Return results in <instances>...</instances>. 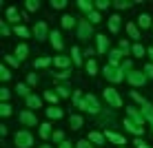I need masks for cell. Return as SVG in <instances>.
I'll list each match as a JSON object with an SVG mask.
<instances>
[{"instance_id":"1","label":"cell","mask_w":153,"mask_h":148,"mask_svg":"<svg viewBox=\"0 0 153 148\" xmlns=\"http://www.w3.org/2000/svg\"><path fill=\"white\" fill-rule=\"evenodd\" d=\"M124 73H126L124 68H118L115 64H107V66H104V75H107L109 82H115V84L122 82L124 80Z\"/></svg>"},{"instance_id":"2","label":"cell","mask_w":153,"mask_h":148,"mask_svg":"<svg viewBox=\"0 0 153 148\" xmlns=\"http://www.w3.org/2000/svg\"><path fill=\"white\" fill-rule=\"evenodd\" d=\"M16 146H18V148L33 146V137H31L29 130H18V133H16Z\"/></svg>"},{"instance_id":"3","label":"cell","mask_w":153,"mask_h":148,"mask_svg":"<svg viewBox=\"0 0 153 148\" xmlns=\"http://www.w3.org/2000/svg\"><path fill=\"white\" fill-rule=\"evenodd\" d=\"M102 95H104V99H107L113 108H120V106H122V97L118 95V91H115V88H104Z\"/></svg>"},{"instance_id":"4","label":"cell","mask_w":153,"mask_h":148,"mask_svg":"<svg viewBox=\"0 0 153 148\" xmlns=\"http://www.w3.org/2000/svg\"><path fill=\"white\" fill-rule=\"evenodd\" d=\"M126 80H129V84H133V86H144V82L149 77L144 75V71H131V73H126Z\"/></svg>"},{"instance_id":"5","label":"cell","mask_w":153,"mask_h":148,"mask_svg":"<svg viewBox=\"0 0 153 148\" xmlns=\"http://www.w3.org/2000/svg\"><path fill=\"white\" fill-rule=\"evenodd\" d=\"M89 33H91V22L89 20H80V24H78V38L87 40Z\"/></svg>"},{"instance_id":"6","label":"cell","mask_w":153,"mask_h":148,"mask_svg":"<svg viewBox=\"0 0 153 148\" xmlns=\"http://www.w3.org/2000/svg\"><path fill=\"white\" fill-rule=\"evenodd\" d=\"M20 121H22L25 126H36L38 124V117H36L31 110H22V113H20Z\"/></svg>"},{"instance_id":"7","label":"cell","mask_w":153,"mask_h":148,"mask_svg":"<svg viewBox=\"0 0 153 148\" xmlns=\"http://www.w3.org/2000/svg\"><path fill=\"white\" fill-rule=\"evenodd\" d=\"M104 137H107L109 141H113V144H118L120 148H122V144H126L124 137H122V135H118V133H113V130H107V133H104Z\"/></svg>"},{"instance_id":"8","label":"cell","mask_w":153,"mask_h":148,"mask_svg":"<svg viewBox=\"0 0 153 148\" xmlns=\"http://www.w3.org/2000/svg\"><path fill=\"white\" fill-rule=\"evenodd\" d=\"M126 113H129V115H131V119H133V121H135V124H140V126H144V121H146V117H144V115H140V113H138V110H135L133 106H129V108H126Z\"/></svg>"},{"instance_id":"9","label":"cell","mask_w":153,"mask_h":148,"mask_svg":"<svg viewBox=\"0 0 153 148\" xmlns=\"http://www.w3.org/2000/svg\"><path fill=\"white\" fill-rule=\"evenodd\" d=\"M124 126H126V130H129V133H133V135H138V137L144 133V126L135 124V121H124Z\"/></svg>"},{"instance_id":"10","label":"cell","mask_w":153,"mask_h":148,"mask_svg":"<svg viewBox=\"0 0 153 148\" xmlns=\"http://www.w3.org/2000/svg\"><path fill=\"white\" fill-rule=\"evenodd\" d=\"M96 40H98V51H100V53H107V49H109V38L100 33V35H96Z\"/></svg>"},{"instance_id":"11","label":"cell","mask_w":153,"mask_h":148,"mask_svg":"<svg viewBox=\"0 0 153 148\" xmlns=\"http://www.w3.org/2000/svg\"><path fill=\"white\" fill-rule=\"evenodd\" d=\"M109 31H111V33H118L120 31V15L118 13H113L111 18H109Z\"/></svg>"},{"instance_id":"12","label":"cell","mask_w":153,"mask_h":148,"mask_svg":"<svg viewBox=\"0 0 153 148\" xmlns=\"http://www.w3.org/2000/svg\"><path fill=\"white\" fill-rule=\"evenodd\" d=\"M49 38H51V44H53V49H56V51H60V49H62V35L58 33V31H51Z\"/></svg>"},{"instance_id":"13","label":"cell","mask_w":153,"mask_h":148,"mask_svg":"<svg viewBox=\"0 0 153 148\" xmlns=\"http://www.w3.org/2000/svg\"><path fill=\"white\" fill-rule=\"evenodd\" d=\"M33 31H36V38H38V40H45L47 35H49V33H47V24L42 22V20H40L38 24H36V29H33Z\"/></svg>"},{"instance_id":"14","label":"cell","mask_w":153,"mask_h":148,"mask_svg":"<svg viewBox=\"0 0 153 148\" xmlns=\"http://www.w3.org/2000/svg\"><path fill=\"white\" fill-rule=\"evenodd\" d=\"M27 106H29L31 110H33V108H40V106H42L40 97H38V95H33V93H31L29 97H27Z\"/></svg>"},{"instance_id":"15","label":"cell","mask_w":153,"mask_h":148,"mask_svg":"<svg viewBox=\"0 0 153 148\" xmlns=\"http://www.w3.org/2000/svg\"><path fill=\"white\" fill-rule=\"evenodd\" d=\"M122 55H124V51H122V49H113V51H109V60H111V64H118Z\"/></svg>"},{"instance_id":"16","label":"cell","mask_w":153,"mask_h":148,"mask_svg":"<svg viewBox=\"0 0 153 148\" xmlns=\"http://www.w3.org/2000/svg\"><path fill=\"white\" fill-rule=\"evenodd\" d=\"M27 53H29V46L27 44H18V46H16V57H18V60H25Z\"/></svg>"},{"instance_id":"17","label":"cell","mask_w":153,"mask_h":148,"mask_svg":"<svg viewBox=\"0 0 153 148\" xmlns=\"http://www.w3.org/2000/svg\"><path fill=\"white\" fill-rule=\"evenodd\" d=\"M138 24H140L142 29H149V27H151V15H149V13H140Z\"/></svg>"},{"instance_id":"18","label":"cell","mask_w":153,"mask_h":148,"mask_svg":"<svg viewBox=\"0 0 153 148\" xmlns=\"http://www.w3.org/2000/svg\"><path fill=\"white\" fill-rule=\"evenodd\" d=\"M47 117H49V119H60L62 117V110L58 106H51V108H47Z\"/></svg>"},{"instance_id":"19","label":"cell","mask_w":153,"mask_h":148,"mask_svg":"<svg viewBox=\"0 0 153 148\" xmlns=\"http://www.w3.org/2000/svg\"><path fill=\"white\" fill-rule=\"evenodd\" d=\"M126 31H129V35L133 40H140V31H138V27H135L133 22H126Z\"/></svg>"},{"instance_id":"20","label":"cell","mask_w":153,"mask_h":148,"mask_svg":"<svg viewBox=\"0 0 153 148\" xmlns=\"http://www.w3.org/2000/svg\"><path fill=\"white\" fill-rule=\"evenodd\" d=\"M78 7H80L82 11H87V13L96 11V9H93V2H89V0H78Z\"/></svg>"},{"instance_id":"21","label":"cell","mask_w":153,"mask_h":148,"mask_svg":"<svg viewBox=\"0 0 153 148\" xmlns=\"http://www.w3.org/2000/svg\"><path fill=\"white\" fill-rule=\"evenodd\" d=\"M73 24H76V18H73V15H69V13L62 15V27H65V29H71Z\"/></svg>"},{"instance_id":"22","label":"cell","mask_w":153,"mask_h":148,"mask_svg":"<svg viewBox=\"0 0 153 148\" xmlns=\"http://www.w3.org/2000/svg\"><path fill=\"white\" fill-rule=\"evenodd\" d=\"M49 135H51V124H49V121L40 124V137H42V139H47Z\"/></svg>"},{"instance_id":"23","label":"cell","mask_w":153,"mask_h":148,"mask_svg":"<svg viewBox=\"0 0 153 148\" xmlns=\"http://www.w3.org/2000/svg\"><path fill=\"white\" fill-rule=\"evenodd\" d=\"M104 137L102 133H89V141H93V144H104Z\"/></svg>"},{"instance_id":"24","label":"cell","mask_w":153,"mask_h":148,"mask_svg":"<svg viewBox=\"0 0 153 148\" xmlns=\"http://www.w3.org/2000/svg\"><path fill=\"white\" fill-rule=\"evenodd\" d=\"M45 99H47V102H51V104L56 106V104H58V99H60V95L53 93V91H45Z\"/></svg>"},{"instance_id":"25","label":"cell","mask_w":153,"mask_h":148,"mask_svg":"<svg viewBox=\"0 0 153 148\" xmlns=\"http://www.w3.org/2000/svg\"><path fill=\"white\" fill-rule=\"evenodd\" d=\"M53 62H56V66H62V68H67L69 66V57H65V55H58V57H53Z\"/></svg>"},{"instance_id":"26","label":"cell","mask_w":153,"mask_h":148,"mask_svg":"<svg viewBox=\"0 0 153 148\" xmlns=\"http://www.w3.org/2000/svg\"><path fill=\"white\" fill-rule=\"evenodd\" d=\"M87 73L89 75H96V71H98V64H96V60H87Z\"/></svg>"},{"instance_id":"27","label":"cell","mask_w":153,"mask_h":148,"mask_svg":"<svg viewBox=\"0 0 153 148\" xmlns=\"http://www.w3.org/2000/svg\"><path fill=\"white\" fill-rule=\"evenodd\" d=\"M7 18H9V22H18V11H16V7H9L7 9Z\"/></svg>"},{"instance_id":"28","label":"cell","mask_w":153,"mask_h":148,"mask_svg":"<svg viewBox=\"0 0 153 148\" xmlns=\"http://www.w3.org/2000/svg\"><path fill=\"white\" fill-rule=\"evenodd\" d=\"M71 55H73V62H76V64H82V55H80V49H78V46L71 49Z\"/></svg>"},{"instance_id":"29","label":"cell","mask_w":153,"mask_h":148,"mask_svg":"<svg viewBox=\"0 0 153 148\" xmlns=\"http://www.w3.org/2000/svg\"><path fill=\"white\" fill-rule=\"evenodd\" d=\"M131 51L135 53V57H144V46H142V44H138V42L133 44V49H131Z\"/></svg>"},{"instance_id":"30","label":"cell","mask_w":153,"mask_h":148,"mask_svg":"<svg viewBox=\"0 0 153 148\" xmlns=\"http://www.w3.org/2000/svg\"><path fill=\"white\" fill-rule=\"evenodd\" d=\"M0 115H2V117H9V115H11V106H9L7 102H2V106H0Z\"/></svg>"},{"instance_id":"31","label":"cell","mask_w":153,"mask_h":148,"mask_svg":"<svg viewBox=\"0 0 153 148\" xmlns=\"http://www.w3.org/2000/svg\"><path fill=\"white\" fill-rule=\"evenodd\" d=\"M13 31H16V35H20V38H29V31H27V27H20V24H18V27H16Z\"/></svg>"},{"instance_id":"32","label":"cell","mask_w":153,"mask_h":148,"mask_svg":"<svg viewBox=\"0 0 153 148\" xmlns=\"http://www.w3.org/2000/svg\"><path fill=\"white\" fill-rule=\"evenodd\" d=\"M16 91H18V95H25V97H29V88H27V84H18V88H16Z\"/></svg>"},{"instance_id":"33","label":"cell","mask_w":153,"mask_h":148,"mask_svg":"<svg viewBox=\"0 0 153 148\" xmlns=\"http://www.w3.org/2000/svg\"><path fill=\"white\" fill-rule=\"evenodd\" d=\"M71 126H73V128H80V126H82V117H80V115H71Z\"/></svg>"},{"instance_id":"34","label":"cell","mask_w":153,"mask_h":148,"mask_svg":"<svg viewBox=\"0 0 153 148\" xmlns=\"http://www.w3.org/2000/svg\"><path fill=\"white\" fill-rule=\"evenodd\" d=\"M51 7H53V9H65L67 0H51Z\"/></svg>"},{"instance_id":"35","label":"cell","mask_w":153,"mask_h":148,"mask_svg":"<svg viewBox=\"0 0 153 148\" xmlns=\"http://www.w3.org/2000/svg\"><path fill=\"white\" fill-rule=\"evenodd\" d=\"M4 60H7V64H11V66H18L20 64V60L16 55H4Z\"/></svg>"},{"instance_id":"36","label":"cell","mask_w":153,"mask_h":148,"mask_svg":"<svg viewBox=\"0 0 153 148\" xmlns=\"http://www.w3.org/2000/svg\"><path fill=\"white\" fill-rule=\"evenodd\" d=\"M89 22H91V24H98V22H100V13H98V11H91V13H89Z\"/></svg>"},{"instance_id":"37","label":"cell","mask_w":153,"mask_h":148,"mask_svg":"<svg viewBox=\"0 0 153 148\" xmlns=\"http://www.w3.org/2000/svg\"><path fill=\"white\" fill-rule=\"evenodd\" d=\"M49 62H51V57H40V60H36V66H49Z\"/></svg>"},{"instance_id":"38","label":"cell","mask_w":153,"mask_h":148,"mask_svg":"<svg viewBox=\"0 0 153 148\" xmlns=\"http://www.w3.org/2000/svg\"><path fill=\"white\" fill-rule=\"evenodd\" d=\"M38 7H40V2H36V0H27V11H36Z\"/></svg>"},{"instance_id":"39","label":"cell","mask_w":153,"mask_h":148,"mask_svg":"<svg viewBox=\"0 0 153 148\" xmlns=\"http://www.w3.org/2000/svg\"><path fill=\"white\" fill-rule=\"evenodd\" d=\"M0 77H2L4 82L9 80V77H11V73H9V68H4V66H0Z\"/></svg>"},{"instance_id":"40","label":"cell","mask_w":153,"mask_h":148,"mask_svg":"<svg viewBox=\"0 0 153 148\" xmlns=\"http://www.w3.org/2000/svg\"><path fill=\"white\" fill-rule=\"evenodd\" d=\"M56 91H58V95H60V97H69V88H67V86H58Z\"/></svg>"},{"instance_id":"41","label":"cell","mask_w":153,"mask_h":148,"mask_svg":"<svg viewBox=\"0 0 153 148\" xmlns=\"http://www.w3.org/2000/svg\"><path fill=\"white\" fill-rule=\"evenodd\" d=\"M9 95H11V93H9V88H0V99H2V102H7V99H9Z\"/></svg>"},{"instance_id":"42","label":"cell","mask_w":153,"mask_h":148,"mask_svg":"<svg viewBox=\"0 0 153 148\" xmlns=\"http://www.w3.org/2000/svg\"><path fill=\"white\" fill-rule=\"evenodd\" d=\"M27 82L31 84V86H36V84H38V75H36V73H29V75H27Z\"/></svg>"},{"instance_id":"43","label":"cell","mask_w":153,"mask_h":148,"mask_svg":"<svg viewBox=\"0 0 153 148\" xmlns=\"http://www.w3.org/2000/svg\"><path fill=\"white\" fill-rule=\"evenodd\" d=\"M53 141H60L62 144V141H65V133H62V130H56L53 133Z\"/></svg>"},{"instance_id":"44","label":"cell","mask_w":153,"mask_h":148,"mask_svg":"<svg viewBox=\"0 0 153 148\" xmlns=\"http://www.w3.org/2000/svg\"><path fill=\"white\" fill-rule=\"evenodd\" d=\"M76 148H91V146H89V139H80V141H76Z\"/></svg>"},{"instance_id":"45","label":"cell","mask_w":153,"mask_h":148,"mask_svg":"<svg viewBox=\"0 0 153 148\" xmlns=\"http://www.w3.org/2000/svg\"><path fill=\"white\" fill-rule=\"evenodd\" d=\"M109 4H111L109 0H98V2H96V7H98V9H107Z\"/></svg>"},{"instance_id":"46","label":"cell","mask_w":153,"mask_h":148,"mask_svg":"<svg viewBox=\"0 0 153 148\" xmlns=\"http://www.w3.org/2000/svg\"><path fill=\"white\" fill-rule=\"evenodd\" d=\"M144 75L146 77H153V64H146L144 66Z\"/></svg>"},{"instance_id":"47","label":"cell","mask_w":153,"mask_h":148,"mask_svg":"<svg viewBox=\"0 0 153 148\" xmlns=\"http://www.w3.org/2000/svg\"><path fill=\"white\" fill-rule=\"evenodd\" d=\"M129 7V2H124V0H115V9H124Z\"/></svg>"},{"instance_id":"48","label":"cell","mask_w":153,"mask_h":148,"mask_svg":"<svg viewBox=\"0 0 153 148\" xmlns=\"http://www.w3.org/2000/svg\"><path fill=\"white\" fill-rule=\"evenodd\" d=\"M133 144H135V148H151V146H146V144H144V141H142V139H135Z\"/></svg>"},{"instance_id":"49","label":"cell","mask_w":153,"mask_h":148,"mask_svg":"<svg viewBox=\"0 0 153 148\" xmlns=\"http://www.w3.org/2000/svg\"><path fill=\"white\" fill-rule=\"evenodd\" d=\"M0 31H2V35H9V33H11V31H9V27H7V24H0Z\"/></svg>"},{"instance_id":"50","label":"cell","mask_w":153,"mask_h":148,"mask_svg":"<svg viewBox=\"0 0 153 148\" xmlns=\"http://www.w3.org/2000/svg\"><path fill=\"white\" fill-rule=\"evenodd\" d=\"M120 49H122V51H129V42L122 40V42H120Z\"/></svg>"},{"instance_id":"51","label":"cell","mask_w":153,"mask_h":148,"mask_svg":"<svg viewBox=\"0 0 153 148\" xmlns=\"http://www.w3.org/2000/svg\"><path fill=\"white\" fill-rule=\"evenodd\" d=\"M58 77H60V80H65V77H69V71H62V73H58Z\"/></svg>"},{"instance_id":"52","label":"cell","mask_w":153,"mask_h":148,"mask_svg":"<svg viewBox=\"0 0 153 148\" xmlns=\"http://www.w3.org/2000/svg\"><path fill=\"white\" fill-rule=\"evenodd\" d=\"M60 148H73V146H71V141H62Z\"/></svg>"},{"instance_id":"53","label":"cell","mask_w":153,"mask_h":148,"mask_svg":"<svg viewBox=\"0 0 153 148\" xmlns=\"http://www.w3.org/2000/svg\"><path fill=\"white\" fill-rule=\"evenodd\" d=\"M146 53H149V57H151V62H153V46H151L149 51H146Z\"/></svg>"},{"instance_id":"54","label":"cell","mask_w":153,"mask_h":148,"mask_svg":"<svg viewBox=\"0 0 153 148\" xmlns=\"http://www.w3.org/2000/svg\"><path fill=\"white\" fill-rule=\"evenodd\" d=\"M40 148H53V146H49V144H45V146H40Z\"/></svg>"},{"instance_id":"55","label":"cell","mask_w":153,"mask_h":148,"mask_svg":"<svg viewBox=\"0 0 153 148\" xmlns=\"http://www.w3.org/2000/svg\"><path fill=\"white\" fill-rule=\"evenodd\" d=\"M122 148H124V146H122Z\"/></svg>"}]
</instances>
